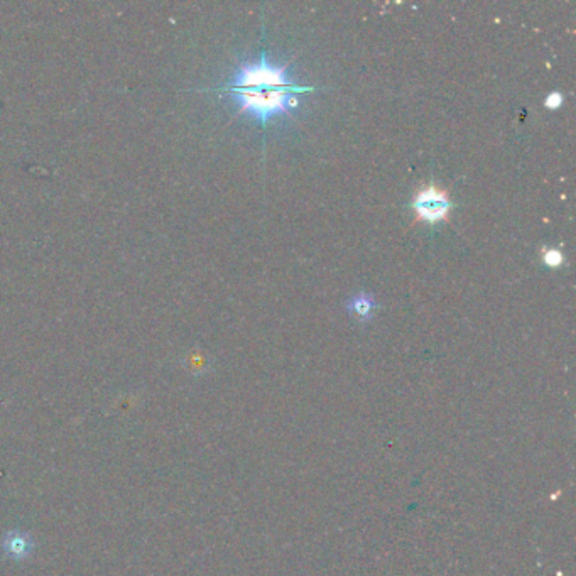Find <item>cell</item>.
Returning a JSON list of instances; mask_svg holds the SVG:
<instances>
[{
    "instance_id": "3957f363",
    "label": "cell",
    "mask_w": 576,
    "mask_h": 576,
    "mask_svg": "<svg viewBox=\"0 0 576 576\" xmlns=\"http://www.w3.org/2000/svg\"><path fill=\"white\" fill-rule=\"evenodd\" d=\"M347 308L350 310L352 315L357 316L362 321H369L373 316V310H375V301L372 299L371 295L367 293H360L350 297V301L347 303Z\"/></svg>"
},
{
    "instance_id": "5b68a950",
    "label": "cell",
    "mask_w": 576,
    "mask_h": 576,
    "mask_svg": "<svg viewBox=\"0 0 576 576\" xmlns=\"http://www.w3.org/2000/svg\"><path fill=\"white\" fill-rule=\"evenodd\" d=\"M561 104H563V95L559 92L549 93V95L546 96V102H544V105H546L548 109H551V111H557V109H559Z\"/></svg>"
},
{
    "instance_id": "7a4b0ae2",
    "label": "cell",
    "mask_w": 576,
    "mask_h": 576,
    "mask_svg": "<svg viewBox=\"0 0 576 576\" xmlns=\"http://www.w3.org/2000/svg\"><path fill=\"white\" fill-rule=\"evenodd\" d=\"M412 208L416 210L419 220L438 223L445 220L448 211L453 208V204L448 200L445 191L431 185L423 188L416 195V198L412 202Z\"/></svg>"
},
{
    "instance_id": "6da1fadb",
    "label": "cell",
    "mask_w": 576,
    "mask_h": 576,
    "mask_svg": "<svg viewBox=\"0 0 576 576\" xmlns=\"http://www.w3.org/2000/svg\"><path fill=\"white\" fill-rule=\"evenodd\" d=\"M225 90L237 100L242 111L252 113L265 126L273 115L296 109L297 95L315 88L291 81L286 66H274L262 55L257 65H243Z\"/></svg>"
},
{
    "instance_id": "277c9868",
    "label": "cell",
    "mask_w": 576,
    "mask_h": 576,
    "mask_svg": "<svg viewBox=\"0 0 576 576\" xmlns=\"http://www.w3.org/2000/svg\"><path fill=\"white\" fill-rule=\"evenodd\" d=\"M542 259L548 267H559L564 257H563L561 250H557V249H546L542 254Z\"/></svg>"
}]
</instances>
